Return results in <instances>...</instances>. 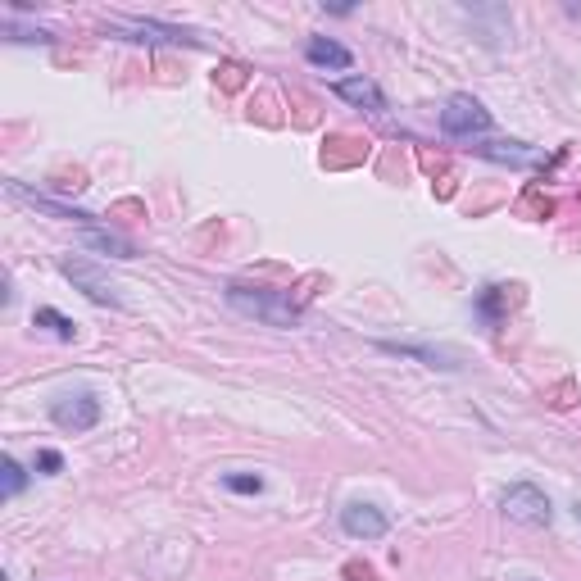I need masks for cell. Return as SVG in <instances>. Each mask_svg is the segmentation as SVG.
<instances>
[{
    "instance_id": "cell-4",
    "label": "cell",
    "mask_w": 581,
    "mask_h": 581,
    "mask_svg": "<svg viewBox=\"0 0 581 581\" xmlns=\"http://www.w3.org/2000/svg\"><path fill=\"white\" fill-rule=\"evenodd\" d=\"M50 423L60 427V432H91V427L100 423V400L96 395H64V400H55L50 404Z\"/></svg>"
},
{
    "instance_id": "cell-6",
    "label": "cell",
    "mask_w": 581,
    "mask_h": 581,
    "mask_svg": "<svg viewBox=\"0 0 581 581\" xmlns=\"http://www.w3.org/2000/svg\"><path fill=\"white\" fill-rule=\"evenodd\" d=\"M60 268H64V277H69L73 286H82V291H87V296L96 300V305H109V309H119V305H123V300L114 296V286H109L105 277H100L96 268L87 264V259H64Z\"/></svg>"
},
{
    "instance_id": "cell-14",
    "label": "cell",
    "mask_w": 581,
    "mask_h": 581,
    "mask_svg": "<svg viewBox=\"0 0 581 581\" xmlns=\"http://www.w3.org/2000/svg\"><path fill=\"white\" fill-rule=\"evenodd\" d=\"M60 468H64V454H60V450H41V454H37V473L55 477Z\"/></svg>"
},
{
    "instance_id": "cell-1",
    "label": "cell",
    "mask_w": 581,
    "mask_h": 581,
    "mask_svg": "<svg viewBox=\"0 0 581 581\" xmlns=\"http://www.w3.org/2000/svg\"><path fill=\"white\" fill-rule=\"evenodd\" d=\"M227 305L241 309L246 318H259V323L268 327H296L300 323V309L291 305V300L273 296V291H264V286H241L232 282L227 286Z\"/></svg>"
},
{
    "instance_id": "cell-10",
    "label": "cell",
    "mask_w": 581,
    "mask_h": 581,
    "mask_svg": "<svg viewBox=\"0 0 581 581\" xmlns=\"http://www.w3.org/2000/svg\"><path fill=\"white\" fill-rule=\"evenodd\" d=\"M382 350H391V355H409V359H423L427 368H459L450 355H441V350H427V345H400V341H382Z\"/></svg>"
},
{
    "instance_id": "cell-12",
    "label": "cell",
    "mask_w": 581,
    "mask_h": 581,
    "mask_svg": "<svg viewBox=\"0 0 581 581\" xmlns=\"http://www.w3.org/2000/svg\"><path fill=\"white\" fill-rule=\"evenodd\" d=\"M223 486L232 495H259V491H264V477H259V473H227Z\"/></svg>"
},
{
    "instance_id": "cell-2",
    "label": "cell",
    "mask_w": 581,
    "mask_h": 581,
    "mask_svg": "<svg viewBox=\"0 0 581 581\" xmlns=\"http://www.w3.org/2000/svg\"><path fill=\"white\" fill-rule=\"evenodd\" d=\"M500 509L509 513L513 522H522V527H550V522H554L550 495H545L541 486H532V482L509 486V491L500 495Z\"/></svg>"
},
{
    "instance_id": "cell-5",
    "label": "cell",
    "mask_w": 581,
    "mask_h": 581,
    "mask_svg": "<svg viewBox=\"0 0 581 581\" xmlns=\"http://www.w3.org/2000/svg\"><path fill=\"white\" fill-rule=\"evenodd\" d=\"M341 532L355 536V541H382V536L391 532V518H386L377 504L355 500V504H345L341 509Z\"/></svg>"
},
{
    "instance_id": "cell-11",
    "label": "cell",
    "mask_w": 581,
    "mask_h": 581,
    "mask_svg": "<svg viewBox=\"0 0 581 581\" xmlns=\"http://www.w3.org/2000/svg\"><path fill=\"white\" fill-rule=\"evenodd\" d=\"M32 323L50 327V332L60 336V341H73V336H78V323H73V318H64L60 309H37V314H32Z\"/></svg>"
},
{
    "instance_id": "cell-7",
    "label": "cell",
    "mask_w": 581,
    "mask_h": 581,
    "mask_svg": "<svg viewBox=\"0 0 581 581\" xmlns=\"http://www.w3.org/2000/svg\"><path fill=\"white\" fill-rule=\"evenodd\" d=\"M305 60L314 64V69H350V64H355V55H350L341 41H332V37H314L305 46Z\"/></svg>"
},
{
    "instance_id": "cell-3",
    "label": "cell",
    "mask_w": 581,
    "mask_h": 581,
    "mask_svg": "<svg viewBox=\"0 0 581 581\" xmlns=\"http://www.w3.org/2000/svg\"><path fill=\"white\" fill-rule=\"evenodd\" d=\"M441 132L445 137H482V132H491V114L473 96H450L441 109Z\"/></svg>"
},
{
    "instance_id": "cell-9",
    "label": "cell",
    "mask_w": 581,
    "mask_h": 581,
    "mask_svg": "<svg viewBox=\"0 0 581 581\" xmlns=\"http://www.w3.org/2000/svg\"><path fill=\"white\" fill-rule=\"evenodd\" d=\"M82 246L105 250L109 259H137V250H132L123 237H114V232H96V227H87V232H82Z\"/></svg>"
},
{
    "instance_id": "cell-13",
    "label": "cell",
    "mask_w": 581,
    "mask_h": 581,
    "mask_svg": "<svg viewBox=\"0 0 581 581\" xmlns=\"http://www.w3.org/2000/svg\"><path fill=\"white\" fill-rule=\"evenodd\" d=\"M0 473H5V500H14V495L28 486V473H23L14 459H0Z\"/></svg>"
},
{
    "instance_id": "cell-8",
    "label": "cell",
    "mask_w": 581,
    "mask_h": 581,
    "mask_svg": "<svg viewBox=\"0 0 581 581\" xmlns=\"http://www.w3.org/2000/svg\"><path fill=\"white\" fill-rule=\"evenodd\" d=\"M332 91L345 100V105H359V109H386L382 87H377V82H368V78H341Z\"/></svg>"
}]
</instances>
